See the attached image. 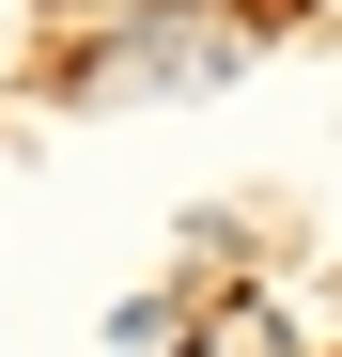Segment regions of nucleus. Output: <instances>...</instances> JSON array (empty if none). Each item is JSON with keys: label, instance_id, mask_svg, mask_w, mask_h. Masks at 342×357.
<instances>
[{"label": "nucleus", "instance_id": "nucleus-1", "mask_svg": "<svg viewBox=\"0 0 342 357\" xmlns=\"http://www.w3.org/2000/svg\"><path fill=\"white\" fill-rule=\"evenodd\" d=\"M234 63H249V31H234V16H171V31H140L125 63H109V93H218Z\"/></svg>", "mask_w": 342, "mask_h": 357}]
</instances>
